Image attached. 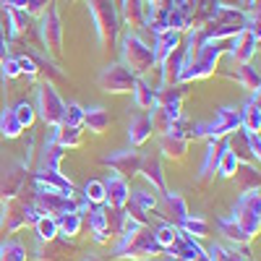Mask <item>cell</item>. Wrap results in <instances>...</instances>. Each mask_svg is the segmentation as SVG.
<instances>
[{"mask_svg": "<svg viewBox=\"0 0 261 261\" xmlns=\"http://www.w3.org/2000/svg\"><path fill=\"white\" fill-rule=\"evenodd\" d=\"M120 241L118 246L113 248V256L115 258H136V261H144V258H154V256H162V246L157 243L154 238V227H141L136 222H125V230L118 235Z\"/></svg>", "mask_w": 261, "mask_h": 261, "instance_id": "1", "label": "cell"}, {"mask_svg": "<svg viewBox=\"0 0 261 261\" xmlns=\"http://www.w3.org/2000/svg\"><path fill=\"white\" fill-rule=\"evenodd\" d=\"M227 45H230V39H204L199 45V50L183 63L178 84L209 79L214 73V68H217V63H220V58L227 53Z\"/></svg>", "mask_w": 261, "mask_h": 261, "instance_id": "2", "label": "cell"}, {"mask_svg": "<svg viewBox=\"0 0 261 261\" xmlns=\"http://www.w3.org/2000/svg\"><path fill=\"white\" fill-rule=\"evenodd\" d=\"M86 3H89V11L94 16L99 45L105 50L115 47L118 34H120V11L115 6V0H86Z\"/></svg>", "mask_w": 261, "mask_h": 261, "instance_id": "3", "label": "cell"}, {"mask_svg": "<svg viewBox=\"0 0 261 261\" xmlns=\"http://www.w3.org/2000/svg\"><path fill=\"white\" fill-rule=\"evenodd\" d=\"M120 58H123V65L136 79L154 68V50L134 32H125L120 37Z\"/></svg>", "mask_w": 261, "mask_h": 261, "instance_id": "4", "label": "cell"}, {"mask_svg": "<svg viewBox=\"0 0 261 261\" xmlns=\"http://www.w3.org/2000/svg\"><path fill=\"white\" fill-rule=\"evenodd\" d=\"M246 27H248V16L243 8H217V13L199 32L204 39H232Z\"/></svg>", "mask_w": 261, "mask_h": 261, "instance_id": "5", "label": "cell"}, {"mask_svg": "<svg viewBox=\"0 0 261 261\" xmlns=\"http://www.w3.org/2000/svg\"><path fill=\"white\" fill-rule=\"evenodd\" d=\"M32 204L47 217H60L68 212H79V199L76 196H68L58 188H50L45 183L32 180Z\"/></svg>", "mask_w": 261, "mask_h": 261, "instance_id": "6", "label": "cell"}, {"mask_svg": "<svg viewBox=\"0 0 261 261\" xmlns=\"http://www.w3.org/2000/svg\"><path fill=\"white\" fill-rule=\"evenodd\" d=\"M230 220L241 227V232L248 238V241H253V238L258 235V230H261V193H258V188L241 193V199H238Z\"/></svg>", "mask_w": 261, "mask_h": 261, "instance_id": "7", "label": "cell"}, {"mask_svg": "<svg viewBox=\"0 0 261 261\" xmlns=\"http://www.w3.org/2000/svg\"><path fill=\"white\" fill-rule=\"evenodd\" d=\"M39 217H42V212L32 201H24L21 196L6 199L3 201V214H0V232L11 235V232L27 227V225H34Z\"/></svg>", "mask_w": 261, "mask_h": 261, "instance_id": "8", "label": "cell"}, {"mask_svg": "<svg viewBox=\"0 0 261 261\" xmlns=\"http://www.w3.org/2000/svg\"><path fill=\"white\" fill-rule=\"evenodd\" d=\"M37 29H39V39H42V50L53 58H60L63 55V21H60L55 3H47L45 11L39 13Z\"/></svg>", "mask_w": 261, "mask_h": 261, "instance_id": "9", "label": "cell"}, {"mask_svg": "<svg viewBox=\"0 0 261 261\" xmlns=\"http://www.w3.org/2000/svg\"><path fill=\"white\" fill-rule=\"evenodd\" d=\"M238 128H241V110H235V107H220L217 118L212 123H196V139H206V141L225 139L227 134H232Z\"/></svg>", "mask_w": 261, "mask_h": 261, "instance_id": "10", "label": "cell"}, {"mask_svg": "<svg viewBox=\"0 0 261 261\" xmlns=\"http://www.w3.org/2000/svg\"><path fill=\"white\" fill-rule=\"evenodd\" d=\"M37 115L42 118V123L45 125H60L63 120V113H65V102L60 99V94L55 92L53 81H45L37 86Z\"/></svg>", "mask_w": 261, "mask_h": 261, "instance_id": "11", "label": "cell"}, {"mask_svg": "<svg viewBox=\"0 0 261 261\" xmlns=\"http://www.w3.org/2000/svg\"><path fill=\"white\" fill-rule=\"evenodd\" d=\"M29 180V167L24 160H8L0 165V201L16 199Z\"/></svg>", "mask_w": 261, "mask_h": 261, "instance_id": "12", "label": "cell"}, {"mask_svg": "<svg viewBox=\"0 0 261 261\" xmlns=\"http://www.w3.org/2000/svg\"><path fill=\"white\" fill-rule=\"evenodd\" d=\"M97 81L107 94H130L134 92V84H136V76L123 63H113V65H105Z\"/></svg>", "mask_w": 261, "mask_h": 261, "instance_id": "13", "label": "cell"}, {"mask_svg": "<svg viewBox=\"0 0 261 261\" xmlns=\"http://www.w3.org/2000/svg\"><path fill=\"white\" fill-rule=\"evenodd\" d=\"M141 151L136 146H130V149H118V151H110V154H105L102 157V165H107L113 172H118L120 178H134L139 175V170H141Z\"/></svg>", "mask_w": 261, "mask_h": 261, "instance_id": "14", "label": "cell"}, {"mask_svg": "<svg viewBox=\"0 0 261 261\" xmlns=\"http://www.w3.org/2000/svg\"><path fill=\"white\" fill-rule=\"evenodd\" d=\"M258 37L261 32H253V29H243L238 32L230 45H227V53L232 55V60L241 65V63H251V58L256 55V47H258Z\"/></svg>", "mask_w": 261, "mask_h": 261, "instance_id": "15", "label": "cell"}, {"mask_svg": "<svg viewBox=\"0 0 261 261\" xmlns=\"http://www.w3.org/2000/svg\"><path fill=\"white\" fill-rule=\"evenodd\" d=\"M157 212H160V217H165V222L178 227L188 217V204L180 193L167 191V193H162V201H157Z\"/></svg>", "mask_w": 261, "mask_h": 261, "instance_id": "16", "label": "cell"}, {"mask_svg": "<svg viewBox=\"0 0 261 261\" xmlns=\"http://www.w3.org/2000/svg\"><path fill=\"white\" fill-rule=\"evenodd\" d=\"M165 256H175V258H186V261H212L206 256V251L186 232H180L178 241L172 243L170 248H165Z\"/></svg>", "mask_w": 261, "mask_h": 261, "instance_id": "17", "label": "cell"}, {"mask_svg": "<svg viewBox=\"0 0 261 261\" xmlns=\"http://www.w3.org/2000/svg\"><path fill=\"white\" fill-rule=\"evenodd\" d=\"M102 183H105V206H115V209L125 206L128 196H130L128 180L120 178L118 172H113V175H107V180H102Z\"/></svg>", "mask_w": 261, "mask_h": 261, "instance_id": "18", "label": "cell"}, {"mask_svg": "<svg viewBox=\"0 0 261 261\" xmlns=\"http://www.w3.org/2000/svg\"><path fill=\"white\" fill-rule=\"evenodd\" d=\"M139 175H144V178L151 183V191L167 193L165 170H162V162H160L157 154H144V157H141V170H139Z\"/></svg>", "mask_w": 261, "mask_h": 261, "instance_id": "19", "label": "cell"}, {"mask_svg": "<svg viewBox=\"0 0 261 261\" xmlns=\"http://www.w3.org/2000/svg\"><path fill=\"white\" fill-rule=\"evenodd\" d=\"M206 157H204V165H201V172H199V180H209L217 175V165H220L222 154L230 149L227 146V139H214V141H206Z\"/></svg>", "mask_w": 261, "mask_h": 261, "instance_id": "20", "label": "cell"}, {"mask_svg": "<svg viewBox=\"0 0 261 261\" xmlns=\"http://www.w3.org/2000/svg\"><path fill=\"white\" fill-rule=\"evenodd\" d=\"M65 146H60L58 141H55V136H50L47 139V144L42 146V151H39V165H37V170H55V172H60V162H63V157H65Z\"/></svg>", "mask_w": 261, "mask_h": 261, "instance_id": "21", "label": "cell"}, {"mask_svg": "<svg viewBox=\"0 0 261 261\" xmlns=\"http://www.w3.org/2000/svg\"><path fill=\"white\" fill-rule=\"evenodd\" d=\"M241 128L248 134H258L261 130V105H258V92H251L248 102L241 110Z\"/></svg>", "mask_w": 261, "mask_h": 261, "instance_id": "22", "label": "cell"}, {"mask_svg": "<svg viewBox=\"0 0 261 261\" xmlns=\"http://www.w3.org/2000/svg\"><path fill=\"white\" fill-rule=\"evenodd\" d=\"M162 86H172L178 84L180 79V71H183V45H178L175 50H172L162 63Z\"/></svg>", "mask_w": 261, "mask_h": 261, "instance_id": "23", "label": "cell"}, {"mask_svg": "<svg viewBox=\"0 0 261 261\" xmlns=\"http://www.w3.org/2000/svg\"><path fill=\"white\" fill-rule=\"evenodd\" d=\"M151 134H154V128H151V118L149 115H134L130 118V125H128V141L130 146H141L151 139Z\"/></svg>", "mask_w": 261, "mask_h": 261, "instance_id": "24", "label": "cell"}, {"mask_svg": "<svg viewBox=\"0 0 261 261\" xmlns=\"http://www.w3.org/2000/svg\"><path fill=\"white\" fill-rule=\"evenodd\" d=\"M71 253H73V246L65 241H47V243H42L39 246V251H37V256H39V261H68L71 258Z\"/></svg>", "mask_w": 261, "mask_h": 261, "instance_id": "25", "label": "cell"}, {"mask_svg": "<svg viewBox=\"0 0 261 261\" xmlns=\"http://www.w3.org/2000/svg\"><path fill=\"white\" fill-rule=\"evenodd\" d=\"M32 180H37V183H45V186H50V188H58V191L68 193V196H73V193H76L73 183H71L68 178H65L63 172H55V170H34Z\"/></svg>", "mask_w": 261, "mask_h": 261, "instance_id": "26", "label": "cell"}, {"mask_svg": "<svg viewBox=\"0 0 261 261\" xmlns=\"http://www.w3.org/2000/svg\"><path fill=\"white\" fill-rule=\"evenodd\" d=\"M160 151L170 160H183L188 151V141L178 134H172V130H167V134L160 136Z\"/></svg>", "mask_w": 261, "mask_h": 261, "instance_id": "27", "label": "cell"}, {"mask_svg": "<svg viewBox=\"0 0 261 261\" xmlns=\"http://www.w3.org/2000/svg\"><path fill=\"white\" fill-rule=\"evenodd\" d=\"M86 217H89V227H92L94 241H97V243H107L110 232H107V214H105V204H92V209L86 212Z\"/></svg>", "mask_w": 261, "mask_h": 261, "instance_id": "28", "label": "cell"}, {"mask_svg": "<svg viewBox=\"0 0 261 261\" xmlns=\"http://www.w3.org/2000/svg\"><path fill=\"white\" fill-rule=\"evenodd\" d=\"M217 0H191V29H201L217 13Z\"/></svg>", "mask_w": 261, "mask_h": 261, "instance_id": "29", "label": "cell"}, {"mask_svg": "<svg viewBox=\"0 0 261 261\" xmlns=\"http://www.w3.org/2000/svg\"><path fill=\"white\" fill-rule=\"evenodd\" d=\"M149 118H151V128L160 130V134H167L170 125L180 118V107H162V105H157Z\"/></svg>", "mask_w": 261, "mask_h": 261, "instance_id": "30", "label": "cell"}, {"mask_svg": "<svg viewBox=\"0 0 261 261\" xmlns=\"http://www.w3.org/2000/svg\"><path fill=\"white\" fill-rule=\"evenodd\" d=\"M230 180L238 183L241 193H246V191H256V188H258V170H256L251 162H241V165H238V170H235V175H232Z\"/></svg>", "mask_w": 261, "mask_h": 261, "instance_id": "31", "label": "cell"}, {"mask_svg": "<svg viewBox=\"0 0 261 261\" xmlns=\"http://www.w3.org/2000/svg\"><path fill=\"white\" fill-rule=\"evenodd\" d=\"M120 21L130 29H144V11H141V0H120Z\"/></svg>", "mask_w": 261, "mask_h": 261, "instance_id": "32", "label": "cell"}, {"mask_svg": "<svg viewBox=\"0 0 261 261\" xmlns=\"http://www.w3.org/2000/svg\"><path fill=\"white\" fill-rule=\"evenodd\" d=\"M107 125H110V113L105 107H89L84 110V128L92 130V134H105Z\"/></svg>", "mask_w": 261, "mask_h": 261, "instance_id": "33", "label": "cell"}, {"mask_svg": "<svg viewBox=\"0 0 261 261\" xmlns=\"http://www.w3.org/2000/svg\"><path fill=\"white\" fill-rule=\"evenodd\" d=\"M55 225H58V235L65 238V241H71V238L79 235L81 225H84V217L79 212H68V214H60L55 217Z\"/></svg>", "mask_w": 261, "mask_h": 261, "instance_id": "34", "label": "cell"}, {"mask_svg": "<svg viewBox=\"0 0 261 261\" xmlns=\"http://www.w3.org/2000/svg\"><path fill=\"white\" fill-rule=\"evenodd\" d=\"M180 45V34L178 32H162V34H157V42H154V65H160L172 50H175Z\"/></svg>", "mask_w": 261, "mask_h": 261, "instance_id": "35", "label": "cell"}, {"mask_svg": "<svg viewBox=\"0 0 261 261\" xmlns=\"http://www.w3.org/2000/svg\"><path fill=\"white\" fill-rule=\"evenodd\" d=\"M130 94H134V102H136V107H141V110H154L157 107V89H151L144 79H136Z\"/></svg>", "mask_w": 261, "mask_h": 261, "instance_id": "36", "label": "cell"}, {"mask_svg": "<svg viewBox=\"0 0 261 261\" xmlns=\"http://www.w3.org/2000/svg\"><path fill=\"white\" fill-rule=\"evenodd\" d=\"M235 81L243 86V89H248V92H258V86H261V76H258V68L253 63H241L235 68Z\"/></svg>", "mask_w": 261, "mask_h": 261, "instance_id": "37", "label": "cell"}, {"mask_svg": "<svg viewBox=\"0 0 261 261\" xmlns=\"http://www.w3.org/2000/svg\"><path fill=\"white\" fill-rule=\"evenodd\" d=\"M227 146H230V151L241 160V162H253L251 160V146H248V134L243 128H238V130H232L230 134V139H227Z\"/></svg>", "mask_w": 261, "mask_h": 261, "instance_id": "38", "label": "cell"}, {"mask_svg": "<svg viewBox=\"0 0 261 261\" xmlns=\"http://www.w3.org/2000/svg\"><path fill=\"white\" fill-rule=\"evenodd\" d=\"M21 134H24V128H21V123L16 120L11 107H6V110L0 113V136L3 139H18Z\"/></svg>", "mask_w": 261, "mask_h": 261, "instance_id": "39", "label": "cell"}, {"mask_svg": "<svg viewBox=\"0 0 261 261\" xmlns=\"http://www.w3.org/2000/svg\"><path fill=\"white\" fill-rule=\"evenodd\" d=\"M53 136L60 146L73 149L81 144V128H68V125H53Z\"/></svg>", "mask_w": 261, "mask_h": 261, "instance_id": "40", "label": "cell"}, {"mask_svg": "<svg viewBox=\"0 0 261 261\" xmlns=\"http://www.w3.org/2000/svg\"><path fill=\"white\" fill-rule=\"evenodd\" d=\"M0 261H27V248L16 238H8V241L0 243Z\"/></svg>", "mask_w": 261, "mask_h": 261, "instance_id": "41", "label": "cell"}, {"mask_svg": "<svg viewBox=\"0 0 261 261\" xmlns=\"http://www.w3.org/2000/svg\"><path fill=\"white\" fill-rule=\"evenodd\" d=\"M105 214H107V232H110V235H120L125 230V222H128L125 206H120V209L105 206Z\"/></svg>", "mask_w": 261, "mask_h": 261, "instance_id": "42", "label": "cell"}, {"mask_svg": "<svg viewBox=\"0 0 261 261\" xmlns=\"http://www.w3.org/2000/svg\"><path fill=\"white\" fill-rule=\"evenodd\" d=\"M13 115H16V120L21 123V128H32L34 125V120H37V110H34V105L29 102V99H21V102H16L13 107Z\"/></svg>", "mask_w": 261, "mask_h": 261, "instance_id": "43", "label": "cell"}, {"mask_svg": "<svg viewBox=\"0 0 261 261\" xmlns=\"http://www.w3.org/2000/svg\"><path fill=\"white\" fill-rule=\"evenodd\" d=\"M34 230H37V238H39V243L55 241V238H58V225H55V217H47V214H42L39 220L34 222Z\"/></svg>", "mask_w": 261, "mask_h": 261, "instance_id": "44", "label": "cell"}, {"mask_svg": "<svg viewBox=\"0 0 261 261\" xmlns=\"http://www.w3.org/2000/svg\"><path fill=\"white\" fill-rule=\"evenodd\" d=\"M178 230L180 232H186V235H193V238H204V235H209V222L206 220H201V217H186V220L178 225Z\"/></svg>", "mask_w": 261, "mask_h": 261, "instance_id": "45", "label": "cell"}, {"mask_svg": "<svg viewBox=\"0 0 261 261\" xmlns=\"http://www.w3.org/2000/svg\"><path fill=\"white\" fill-rule=\"evenodd\" d=\"M84 110L79 102H68L65 105V113H63V120L60 125H68V128H84Z\"/></svg>", "mask_w": 261, "mask_h": 261, "instance_id": "46", "label": "cell"}, {"mask_svg": "<svg viewBox=\"0 0 261 261\" xmlns=\"http://www.w3.org/2000/svg\"><path fill=\"white\" fill-rule=\"evenodd\" d=\"M154 238H157V243L162 246V253H165V248H170L180 238V230L170 222H162L160 227H154Z\"/></svg>", "mask_w": 261, "mask_h": 261, "instance_id": "47", "label": "cell"}, {"mask_svg": "<svg viewBox=\"0 0 261 261\" xmlns=\"http://www.w3.org/2000/svg\"><path fill=\"white\" fill-rule=\"evenodd\" d=\"M6 8H18V11H27L29 16H39L45 11V3L42 0H0Z\"/></svg>", "mask_w": 261, "mask_h": 261, "instance_id": "48", "label": "cell"}, {"mask_svg": "<svg viewBox=\"0 0 261 261\" xmlns=\"http://www.w3.org/2000/svg\"><path fill=\"white\" fill-rule=\"evenodd\" d=\"M238 165H241V160H238V157L232 154V151L227 149L225 154H222V160H220V165H217V175H220V178H225V180H230V178L235 175Z\"/></svg>", "mask_w": 261, "mask_h": 261, "instance_id": "49", "label": "cell"}, {"mask_svg": "<svg viewBox=\"0 0 261 261\" xmlns=\"http://www.w3.org/2000/svg\"><path fill=\"white\" fill-rule=\"evenodd\" d=\"M220 232L227 238V241H232V243H251L248 238L241 232V227H238L230 217H225V220H220Z\"/></svg>", "mask_w": 261, "mask_h": 261, "instance_id": "50", "label": "cell"}, {"mask_svg": "<svg viewBox=\"0 0 261 261\" xmlns=\"http://www.w3.org/2000/svg\"><path fill=\"white\" fill-rule=\"evenodd\" d=\"M84 199L89 204H105V183L102 180H89L84 186Z\"/></svg>", "mask_w": 261, "mask_h": 261, "instance_id": "51", "label": "cell"}, {"mask_svg": "<svg viewBox=\"0 0 261 261\" xmlns=\"http://www.w3.org/2000/svg\"><path fill=\"white\" fill-rule=\"evenodd\" d=\"M206 256H209L212 261H243L232 248H225V246H220V243H214V246L206 251Z\"/></svg>", "mask_w": 261, "mask_h": 261, "instance_id": "52", "label": "cell"}, {"mask_svg": "<svg viewBox=\"0 0 261 261\" xmlns=\"http://www.w3.org/2000/svg\"><path fill=\"white\" fill-rule=\"evenodd\" d=\"M16 63H18V68H21V76H29V79H34V76L39 73L37 63H34V58H32L29 53H21V55H16Z\"/></svg>", "mask_w": 261, "mask_h": 261, "instance_id": "53", "label": "cell"}, {"mask_svg": "<svg viewBox=\"0 0 261 261\" xmlns=\"http://www.w3.org/2000/svg\"><path fill=\"white\" fill-rule=\"evenodd\" d=\"M0 65H3V79H18V76H21V68H18V63H16V55L6 58Z\"/></svg>", "mask_w": 261, "mask_h": 261, "instance_id": "54", "label": "cell"}, {"mask_svg": "<svg viewBox=\"0 0 261 261\" xmlns=\"http://www.w3.org/2000/svg\"><path fill=\"white\" fill-rule=\"evenodd\" d=\"M246 134H248V130H246ZM248 146H251V160L258 162V157H261V136L258 134H248Z\"/></svg>", "mask_w": 261, "mask_h": 261, "instance_id": "55", "label": "cell"}, {"mask_svg": "<svg viewBox=\"0 0 261 261\" xmlns=\"http://www.w3.org/2000/svg\"><path fill=\"white\" fill-rule=\"evenodd\" d=\"M146 3H149L151 8H160V11H167V8H172V3H175V0H146Z\"/></svg>", "mask_w": 261, "mask_h": 261, "instance_id": "56", "label": "cell"}, {"mask_svg": "<svg viewBox=\"0 0 261 261\" xmlns=\"http://www.w3.org/2000/svg\"><path fill=\"white\" fill-rule=\"evenodd\" d=\"M6 58H11V50H8V42L0 37V63H3Z\"/></svg>", "mask_w": 261, "mask_h": 261, "instance_id": "57", "label": "cell"}, {"mask_svg": "<svg viewBox=\"0 0 261 261\" xmlns=\"http://www.w3.org/2000/svg\"><path fill=\"white\" fill-rule=\"evenodd\" d=\"M220 8H241V0H217Z\"/></svg>", "mask_w": 261, "mask_h": 261, "instance_id": "58", "label": "cell"}, {"mask_svg": "<svg viewBox=\"0 0 261 261\" xmlns=\"http://www.w3.org/2000/svg\"><path fill=\"white\" fill-rule=\"evenodd\" d=\"M243 11H258V0H241Z\"/></svg>", "mask_w": 261, "mask_h": 261, "instance_id": "59", "label": "cell"}, {"mask_svg": "<svg viewBox=\"0 0 261 261\" xmlns=\"http://www.w3.org/2000/svg\"><path fill=\"white\" fill-rule=\"evenodd\" d=\"M81 261H102V258H97V256H92V253H89V256H86V258H81Z\"/></svg>", "mask_w": 261, "mask_h": 261, "instance_id": "60", "label": "cell"}, {"mask_svg": "<svg viewBox=\"0 0 261 261\" xmlns=\"http://www.w3.org/2000/svg\"><path fill=\"white\" fill-rule=\"evenodd\" d=\"M162 261H186V258H175V256H167V258H162Z\"/></svg>", "mask_w": 261, "mask_h": 261, "instance_id": "61", "label": "cell"}, {"mask_svg": "<svg viewBox=\"0 0 261 261\" xmlns=\"http://www.w3.org/2000/svg\"><path fill=\"white\" fill-rule=\"evenodd\" d=\"M144 261H162V258H157V256H154V258H144Z\"/></svg>", "mask_w": 261, "mask_h": 261, "instance_id": "62", "label": "cell"}, {"mask_svg": "<svg viewBox=\"0 0 261 261\" xmlns=\"http://www.w3.org/2000/svg\"><path fill=\"white\" fill-rule=\"evenodd\" d=\"M42 3H45V6H47V3H53V0H42Z\"/></svg>", "mask_w": 261, "mask_h": 261, "instance_id": "63", "label": "cell"}]
</instances>
